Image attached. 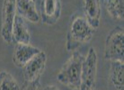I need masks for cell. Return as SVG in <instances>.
Returning a JSON list of instances; mask_svg holds the SVG:
<instances>
[{
  "label": "cell",
  "mask_w": 124,
  "mask_h": 90,
  "mask_svg": "<svg viewBox=\"0 0 124 90\" xmlns=\"http://www.w3.org/2000/svg\"><path fill=\"white\" fill-rule=\"evenodd\" d=\"M93 33L94 29L88 24L85 16H78L74 17L67 35V50L75 51L82 44L90 41Z\"/></svg>",
  "instance_id": "1"
},
{
  "label": "cell",
  "mask_w": 124,
  "mask_h": 90,
  "mask_svg": "<svg viewBox=\"0 0 124 90\" xmlns=\"http://www.w3.org/2000/svg\"><path fill=\"white\" fill-rule=\"evenodd\" d=\"M85 57L74 52L65 62L57 75V80L63 86L73 90H79L81 86V69Z\"/></svg>",
  "instance_id": "2"
},
{
  "label": "cell",
  "mask_w": 124,
  "mask_h": 90,
  "mask_svg": "<svg viewBox=\"0 0 124 90\" xmlns=\"http://www.w3.org/2000/svg\"><path fill=\"white\" fill-rule=\"evenodd\" d=\"M104 59L110 61H122L124 59L123 28L116 26L107 35L104 46Z\"/></svg>",
  "instance_id": "3"
},
{
  "label": "cell",
  "mask_w": 124,
  "mask_h": 90,
  "mask_svg": "<svg viewBox=\"0 0 124 90\" xmlns=\"http://www.w3.org/2000/svg\"><path fill=\"white\" fill-rule=\"evenodd\" d=\"M97 61L98 58L95 49L91 47L83 60L81 69V86L79 90H91L94 88L97 75Z\"/></svg>",
  "instance_id": "4"
},
{
  "label": "cell",
  "mask_w": 124,
  "mask_h": 90,
  "mask_svg": "<svg viewBox=\"0 0 124 90\" xmlns=\"http://www.w3.org/2000/svg\"><path fill=\"white\" fill-rule=\"evenodd\" d=\"M16 16V0H3L0 34L6 43H12V30Z\"/></svg>",
  "instance_id": "5"
},
{
  "label": "cell",
  "mask_w": 124,
  "mask_h": 90,
  "mask_svg": "<svg viewBox=\"0 0 124 90\" xmlns=\"http://www.w3.org/2000/svg\"><path fill=\"white\" fill-rule=\"evenodd\" d=\"M46 63L47 55L43 50H41L30 61L27 62L22 68L25 82H33L36 80H40V76L45 69Z\"/></svg>",
  "instance_id": "6"
},
{
  "label": "cell",
  "mask_w": 124,
  "mask_h": 90,
  "mask_svg": "<svg viewBox=\"0 0 124 90\" xmlns=\"http://www.w3.org/2000/svg\"><path fill=\"white\" fill-rule=\"evenodd\" d=\"M61 10L60 0H41V21L48 25H55L61 16Z\"/></svg>",
  "instance_id": "7"
},
{
  "label": "cell",
  "mask_w": 124,
  "mask_h": 90,
  "mask_svg": "<svg viewBox=\"0 0 124 90\" xmlns=\"http://www.w3.org/2000/svg\"><path fill=\"white\" fill-rule=\"evenodd\" d=\"M40 51H41L40 49L32 46L30 43L16 44V47L14 51V56H13V62L16 67L22 68L27 62L30 61L34 56H36Z\"/></svg>",
  "instance_id": "8"
},
{
  "label": "cell",
  "mask_w": 124,
  "mask_h": 90,
  "mask_svg": "<svg viewBox=\"0 0 124 90\" xmlns=\"http://www.w3.org/2000/svg\"><path fill=\"white\" fill-rule=\"evenodd\" d=\"M16 14L24 20L32 24L40 22V16L38 13L34 0H16Z\"/></svg>",
  "instance_id": "9"
},
{
  "label": "cell",
  "mask_w": 124,
  "mask_h": 90,
  "mask_svg": "<svg viewBox=\"0 0 124 90\" xmlns=\"http://www.w3.org/2000/svg\"><path fill=\"white\" fill-rule=\"evenodd\" d=\"M108 87L109 90L124 89V63L122 61H111Z\"/></svg>",
  "instance_id": "10"
},
{
  "label": "cell",
  "mask_w": 124,
  "mask_h": 90,
  "mask_svg": "<svg viewBox=\"0 0 124 90\" xmlns=\"http://www.w3.org/2000/svg\"><path fill=\"white\" fill-rule=\"evenodd\" d=\"M85 18L94 30L100 26L101 2L100 0H83Z\"/></svg>",
  "instance_id": "11"
},
{
  "label": "cell",
  "mask_w": 124,
  "mask_h": 90,
  "mask_svg": "<svg viewBox=\"0 0 124 90\" xmlns=\"http://www.w3.org/2000/svg\"><path fill=\"white\" fill-rule=\"evenodd\" d=\"M12 39L16 44L30 43L31 35L25 24V20L16 14L12 30Z\"/></svg>",
  "instance_id": "12"
},
{
  "label": "cell",
  "mask_w": 124,
  "mask_h": 90,
  "mask_svg": "<svg viewBox=\"0 0 124 90\" xmlns=\"http://www.w3.org/2000/svg\"><path fill=\"white\" fill-rule=\"evenodd\" d=\"M106 9L113 19L123 20L124 0H104Z\"/></svg>",
  "instance_id": "13"
},
{
  "label": "cell",
  "mask_w": 124,
  "mask_h": 90,
  "mask_svg": "<svg viewBox=\"0 0 124 90\" xmlns=\"http://www.w3.org/2000/svg\"><path fill=\"white\" fill-rule=\"evenodd\" d=\"M0 90H21V87L10 73L0 71Z\"/></svg>",
  "instance_id": "14"
},
{
  "label": "cell",
  "mask_w": 124,
  "mask_h": 90,
  "mask_svg": "<svg viewBox=\"0 0 124 90\" xmlns=\"http://www.w3.org/2000/svg\"><path fill=\"white\" fill-rule=\"evenodd\" d=\"M21 90H43V88L40 86V81L36 80L33 82H24Z\"/></svg>",
  "instance_id": "15"
},
{
  "label": "cell",
  "mask_w": 124,
  "mask_h": 90,
  "mask_svg": "<svg viewBox=\"0 0 124 90\" xmlns=\"http://www.w3.org/2000/svg\"><path fill=\"white\" fill-rule=\"evenodd\" d=\"M43 90H59L56 86H53V85H49L46 86L45 87H43Z\"/></svg>",
  "instance_id": "16"
},
{
  "label": "cell",
  "mask_w": 124,
  "mask_h": 90,
  "mask_svg": "<svg viewBox=\"0 0 124 90\" xmlns=\"http://www.w3.org/2000/svg\"><path fill=\"white\" fill-rule=\"evenodd\" d=\"M91 90H95V89H94V88H93V89H91Z\"/></svg>",
  "instance_id": "17"
},
{
  "label": "cell",
  "mask_w": 124,
  "mask_h": 90,
  "mask_svg": "<svg viewBox=\"0 0 124 90\" xmlns=\"http://www.w3.org/2000/svg\"><path fill=\"white\" fill-rule=\"evenodd\" d=\"M34 1H35V0H34Z\"/></svg>",
  "instance_id": "18"
}]
</instances>
